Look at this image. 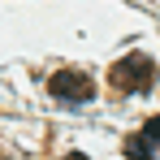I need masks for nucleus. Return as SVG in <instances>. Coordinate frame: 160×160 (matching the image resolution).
Instances as JSON below:
<instances>
[{"label":"nucleus","mask_w":160,"mask_h":160,"mask_svg":"<svg viewBox=\"0 0 160 160\" xmlns=\"http://www.w3.org/2000/svg\"><path fill=\"white\" fill-rule=\"evenodd\" d=\"M160 78V65L152 61L147 52H126L112 69H108V82L117 95H147Z\"/></svg>","instance_id":"nucleus-1"},{"label":"nucleus","mask_w":160,"mask_h":160,"mask_svg":"<svg viewBox=\"0 0 160 160\" xmlns=\"http://www.w3.org/2000/svg\"><path fill=\"white\" fill-rule=\"evenodd\" d=\"M48 95L65 100V104H87V100H95V82L82 69H61L48 78Z\"/></svg>","instance_id":"nucleus-2"},{"label":"nucleus","mask_w":160,"mask_h":160,"mask_svg":"<svg viewBox=\"0 0 160 160\" xmlns=\"http://www.w3.org/2000/svg\"><path fill=\"white\" fill-rule=\"evenodd\" d=\"M156 152H160V117H152L138 134L126 138V156H130V160H152Z\"/></svg>","instance_id":"nucleus-3"},{"label":"nucleus","mask_w":160,"mask_h":160,"mask_svg":"<svg viewBox=\"0 0 160 160\" xmlns=\"http://www.w3.org/2000/svg\"><path fill=\"white\" fill-rule=\"evenodd\" d=\"M61 160H91L87 152H69V156H61Z\"/></svg>","instance_id":"nucleus-4"}]
</instances>
